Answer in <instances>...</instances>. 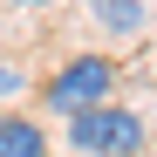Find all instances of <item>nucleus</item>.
Returning <instances> with one entry per match:
<instances>
[{
  "instance_id": "nucleus-1",
  "label": "nucleus",
  "mask_w": 157,
  "mask_h": 157,
  "mask_svg": "<svg viewBox=\"0 0 157 157\" xmlns=\"http://www.w3.org/2000/svg\"><path fill=\"white\" fill-rule=\"evenodd\" d=\"M68 144L82 150V157H137L150 144V130L137 109H123V102H89V109H75L68 116Z\"/></svg>"
},
{
  "instance_id": "nucleus-2",
  "label": "nucleus",
  "mask_w": 157,
  "mask_h": 157,
  "mask_svg": "<svg viewBox=\"0 0 157 157\" xmlns=\"http://www.w3.org/2000/svg\"><path fill=\"white\" fill-rule=\"evenodd\" d=\"M116 82H123V68H116L109 55H75V62H62V68L41 82V102H48L55 116H75V109H89V102H109Z\"/></svg>"
},
{
  "instance_id": "nucleus-3",
  "label": "nucleus",
  "mask_w": 157,
  "mask_h": 157,
  "mask_svg": "<svg viewBox=\"0 0 157 157\" xmlns=\"http://www.w3.org/2000/svg\"><path fill=\"white\" fill-rule=\"evenodd\" d=\"M0 157H48V130L21 109H0Z\"/></svg>"
},
{
  "instance_id": "nucleus-4",
  "label": "nucleus",
  "mask_w": 157,
  "mask_h": 157,
  "mask_svg": "<svg viewBox=\"0 0 157 157\" xmlns=\"http://www.w3.org/2000/svg\"><path fill=\"white\" fill-rule=\"evenodd\" d=\"M96 28H109V34H137V28H144V0H96Z\"/></svg>"
},
{
  "instance_id": "nucleus-5",
  "label": "nucleus",
  "mask_w": 157,
  "mask_h": 157,
  "mask_svg": "<svg viewBox=\"0 0 157 157\" xmlns=\"http://www.w3.org/2000/svg\"><path fill=\"white\" fill-rule=\"evenodd\" d=\"M7 89H21V68H7V62H0V96H7Z\"/></svg>"
}]
</instances>
